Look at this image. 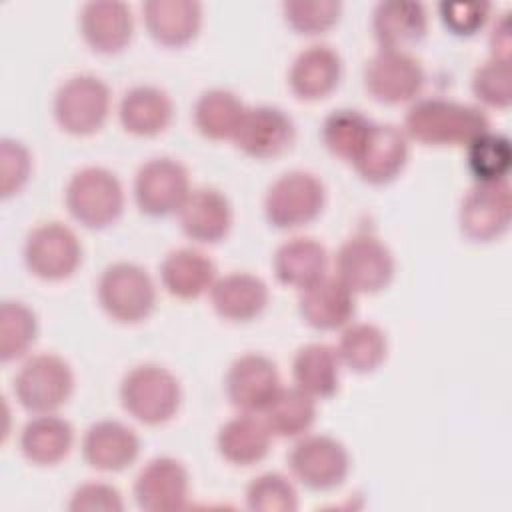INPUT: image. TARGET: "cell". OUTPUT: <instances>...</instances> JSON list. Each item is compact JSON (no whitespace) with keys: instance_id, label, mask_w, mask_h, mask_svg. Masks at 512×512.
I'll return each mask as SVG.
<instances>
[{"instance_id":"obj_1","label":"cell","mask_w":512,"mask_h":512,"mask_svg":"<svg viewBox=\"0 0 512 512\" xmlns=\"http://www.w3.org/2000/svg\"><path fill=\"white\" fill-rule=\"evenodd\" d=\"M402 130L424 146H468L490 130V120L482 108L472 104L422 98L408 108Z\"/></svg>"},{"instance_id":"obj_2","label":"cell","mask_w":512,"mask_h":512,"mask_svg":"<svg viewBox=\"0 0 512 512\" xmlns=\"http://www.w3.org/2000/svg\"><path fill=\"white\" fill-rule=\"evenodd\" d=\"M120 402L138 422L158 426L176 416L182 402V388L168 368L140 364L122 378Z\"/></svg>"},{"instance_id":"obj_3","label":"cell","mask_w":512,"mask_h":512,"mask_svg":"<svg viewBox=\"0 0 512 512\" xmlns=\"http://www.w3.org/2000/svg\"><path fill=\"white\" fill-rule=\"evenodd\" d=\"M64 202L76 222L102 230L122 216L124 190L118 176L108 168L86 166L70 178Z\"/></svg>"},{"instance_id":"obj_4","label":"cell","mask_w":512,"mask_h":512,"mask_svg":"<svg viewBox=\"0 0 512 512\" xmlns=\"http://www.w3.org/2000/svg\"><path fill=\"white\" fill-rule=\"evenodd\" d=\"M324 204L322 180L306 170H290L270 184L264 196V214L274 228L294 230L316 220Z\"/></svg>"},{"instance_id":"obj_5","label":"cell","mask_w":512,"mask_h":512,"mask_svg":"<svg viewBox=\"0 0 512 512\" xmlns=\"http://www.w3.org/2000/svg\"><path fill=\"white\" fill-rule=\"evenodd\" d=\"M98 302L112 320L136 324L152 314L156 286L142 266L114 262L104 268L98 280Z\"/></svg>"},{"instance_id":"obj_6","label":"cell","mask_w":512,"mask_h":512,"mask_svg":"<svg viewBox=\"0 0 512 512\" xmlns=\"http://www.w3.org/2000/svg\"><path fill=\"white\" fill-rule=\"evenodd\" d=\"M74 392L70 364L58 354H36L28 358L14 376V396L22 408L34 414H52L68 402Z\"/></svg>"},{"instance_id":"obj_7","label":"cell","mask_w":512,"mask_h":512,"mask_svg":"<svg viewBox=\"0 0 512 512\" xmlns=\"http://www.w3.org/2000/svg\"><path fill=\"white\" fill-rule=\"evenodd\" d=\"M110 88L92 74H76L54 94V118L72 136L98 132L110 114Z\"/></svg>"},{"instance_id":"obj_8","label":"cell","mask_w":512,"mask_h":512,"mask_svg":"<svg viewBox=\"0 0 512 512\" xmlns=\"http://www.w3.org/2000/svg\"><path fill=\"white\" fill-rule=\"evenodd\" d=\"M336 276L356 294L384 290L394 276V256L374 234L360 232L342 242L336 252Z\"/></svg>"},{"instance_id":"obj_9","label":"cell","mask_w":512,"mask_h":512,"mask_svg":"<svg viewBox=\"0 0 512 512\" xmlns=\"http://www.w3.org/2000/svg\"><path fill=\"white\" fill-rule=\"evenodd\" d=\"M82 260L78 236L60 222L38 224L24 242L26 268L40 280L60 282L70 278Z\"/></svg>"},{"instance_id":"obj_10","label":"cell","mask_w":512,"mask_h":512,"mask_svg":"<svg viewBox=\"0 0 512 512\" xmlns=\"http://www.w3.org/2000/svg\"><path fill=\"white\" fill-rule=\"evenodd\" d=\"M288 466L296 480L310 490H332L350 472V456L344 444L326 434H304L288 454Z\"/></svg>"},{"instance_id":"obj_11","label":"cell","mask_w":512,"mask_h":512,"mask_svg":"<svg viewBox=\"0 0 512 512\" xmlns=\"http://www.w3.org/2000/svg\"><path fill=\"white\" fill-rule=\"evenodd\" d=\"M190 192L188 168L168 156L144 162L134 178V200L148 216L178 214Z\"/></svg>"},{"instance_id":"obj_12","label":"cell","mask_w":512,"mask_h":512,"mask_svg":"<svg viewBox=\"0 0 512 512\" xmlns=\"http://www.w3.org/2000/svg\"><path fill=\"white\" fill-rule=\"evenodd\" d=\"M426 74L416 56L408 50L380 48L364 66V86L382 104H402L414 100Z\"/></svg>"},{"instance_id":"obj_13","label":"cell","mask_w":512,"mask_h":512,"mask_svg":"<svg viewBox=\"0 0 512 512\" xmlns=\"http://www.w3.org/2000/svg\"><path fill=\"white\" fill-rule=\"evenodd\" d=\"M512 218V190L508 180L476 182L462 198L458 222L460 230L472 242H490L500 238Z\"/></svg>"},{"instance_id":"obj_14","label":"cell","mask_w":512,"mask_h":512,"mask_svg":"<svg viewBox=\"0 0 512 512\" xmlns=\"http://www.w3.org/2000/svg\"><path fill=\"white\" fill-rule=\"evenodd\" d=\"M296 136L292 118L278 106L246 108L232 140L244 154L268 160L284 154Z\"/></svg>"},{"instance_id":"obj_15","label":"cell","mask_w":512,"mask_h":512,"mask_svg":"<svg viewBox=\"0 0 512 512\" xmlns=\"http://www.w3.org/2000/svg\"><path fill=\"white\" fill-rule=\"evenodd\" d=\"M188 494V470L172 456L152 458L134 480L136 504L146 512L182 510L188 502Z\"/></svg>"},{"instance_id":"obj_16","label":"cell","mask_w":512,"mask_h":512,"mask_svg":"<svg viewBox=\"0 0 512 512\" xmlns=\"http://www.w3.org/2000/svg\"><path fill=\"white\" fill-rule=\"evenodd\" d=\"M224 386L226 396L236 410L258 414L280 390V374L268 356L250 352L238 356L230 364Z\"/></svg>"},{"instance_id":"obj_17","label":"cell","mask_w":512,"mask_h":512,"mask_svg":"<svg viewBox=\"0 0 512 512\" xmlns=\"http://www.w3.org/2000/svg\"><path fill=\"white\" fill-rule=\"evenodd\" d=\"M408 154V136L402 128L394 124H372L366 144L352 166L364 182L388 184L402 174Z\"/></svg>"},{"instance_id":"obj_18","label":"cell","mask_w":512,"mask_h":512,"mask_svg":"<svg viewBox=\"0 0 512 512\" xmlns=\"http://www.w3.org/2000/svg\"><path fill=\"white\" fill-rule=\"evenodd\" d=\"M80 32L94 52L116 54L132 40V10L118 0L88 2L80 10Z\"/></svg>"},{"instance_id":"obj_19","label":"cell","mask_w":512,"mask_h":512,"mask_svg":"<svg viewBox=\"0 0 512 512\" xmlns=\"http://www.w3.org/2000/svg\"><path fill=\"white\" fill-rule=\"evenodd\" d=\"M182 232L200 244L224 240L232 226V206L228 198L210 186L194 188L178 210Z\"/></svg>"},{"instance_id":"obj_20","label":"cell","mask_w":512,"mask_h":512,"mask_svg":"<svg viewBox=\"0 0 512 512\" xmlns=\"http://www.w3.org/2000/svg\"><path fill=\"white\" fill-rule=\"evenodd\" d=\"M298 312L316 330H336L348 326L356 312L354 292L334 274L300 290Z\"/></svg>"},{"instance_id":"obj_21","label":"cell","mask_w":512,"mask_h":512,"mask_svg":"<svg viewBox=\"0 0 512 512\" xmlns=\"http://www.w3.org/2000/svg\"><path fill=\"white\" fill-rule=\"evenodd\" d=\"M340 78V54L326 44H312L294 58L288 72V86L296 98L314 102L332 94Z\"/></svg>"},{"instance_id":"obj_22","label":"cell","mask_w":512,"mask_h":512,"mask_svg":"<svg viewBox=\"0 0 512 512\" xmlns=\"http://www.w3.org/2000/svg\"><path fill=\"white\" fill-rule=\"evenodd\" d=\"M140 454V438L118 420L92 424L82 438L84 460L102 472H120L134 464Z\"/></svg>"},{"instance_id":"obj_23","label":"cell","mask_w":512,"mask_h":512,"mask_svg":"<svg viewBox=\"0 0 512 512\" xmlns=\"http://www.w3.org/2000/svg\"><path fill=\"white\" fill-rule=\"evenodd\" d=\"M266 282L250 272H230L210 288L214 312L230 322H250L268 306Z\"/></svg>"},{"instance_id":"obj_24","label":"cell","mask_w":512,"mask_h":512,"mask_svg":"<svg viewBox=\"0 0 512 512\" xmlns=\"http://www.w3.org/2000/svg\"><path fill=\"white\" fill-rule=\"evenodd\" d=\"M142 18L158 44L180 48L200 32L202 6L194 0H148L142 4Z\"/></svg>"},{"instance_id":"obj_25","label":"cell","mask_w":512,"mask_h":512,"mask_svg":"<svg viewBox=\"0 0 512 512\" xmlns=\"http://www.w3.org/2000/svg\"><path fill=\"white\" fill-rule=\"evenodd\" d=\"M428 30V14L422 2L388 0L372 12V32L380 48L406 50L418 44Z\"/></svg>"},{"instance_id":"obj_26","label":"cell","mask_w":512,"mask_h":512,"mask_svg":"<svg viewBox=\"0 0 512 512\" xmlns=\"http://www.w3.org/2000/svg\"><path fill=\"white\" fill-rule=\"evenodd\" d=\"M160 280L174 298L194 300L210 292L216 282V264L202 250L178 248L162 260Z\"/></svg>"},{"instance_id":"obj_27","label":"cell","mask_w":512,"mask_h":512,"mask_svg":"<svg viewBox=\"0 0 512 512\" xmlns=\"http://www.w3.org/2000/svg\"><path fill=\"white\" fill-rule=\"evenodd\" d=\"M272 268L278 282L304 290L326 276L328 252L316 238L296 236L278 246Z\"/></svg>"},{"instance_id":"obj_28","label":"cell","mask_w":512,"mask_h":512,"mask_svg":"<svg viewBox=\"0 0 512 512\" xmlns=\"http://www.w3.org/2000/svg\"><path fill=\"white\" fill-rule=\"evenodd\" d=\"M118 116L126 132L134 136H156L164 132L174 116L170 96L158 86H134L124 92Z\"/></svg>"},{"instance_id":"obj_29","label":"cell","mask_w":512,"mask_h":512,"mask_svg":"<svg viewBox=\"0 0 512 512\" xmlns=\"http://www.w3.org/2000/svg\"><path fill=\"white\" fill-rule=\"evenodd\" d=\"M270 444L272 432L264 418L248 412H240L238 416L230 418L218 430L216 438V446L222 458L236 466H250L264 460L270 452Z\"/></svg>"},{"instance_id":"obj_30","label":"cell","mask_w":512,"mask_h":512,"mask_svg":"<svg viewBox=\"0 0 512 512\" xmlns=\"http://www.w3.org/2000/svg\"><path fill=\"white\" fill-rule=\"evenodd\" d=\"M74 444V430L68 420L52 414H36L20 434L24 458L36 466H54L62 462Z\"/></svg>"},{"instance_id":"obj_31","label":"cell","mask_w":512,"mask_h":512,"mask_svg":"<svg viewBox=\"0 0 512 512\" xmlns=\"http://www.w3.org/2000/svg\"><path fill=\"white\" fill-rule=\"evenodd\" d=\"M342 362L334 346L312 342L302 346L292 362L294 384L312 398H330L340 386Z\"/></svg>"},{"instance_id":"obj_32","label":"cell","mask_w":512,"mask_h":512,"mask_svg":"<svg viewBox=\"0 0 512 512\" xmlns=\"http://www.w3.org/2000/svg\"><path fill=\"white\" fill-rule=\"evenodd\" d=\"M262 418L272 436L298 438L304 436L316 420V398L298 386L282 388L262 410Z\"/></svg>"},{"instance_id":"obj_33","label":"cell","mask_w":512,"mask_h":512,"mask_svg":"<svg viewBox=\"0 0 512 512\" xmlns=\"http://www.w3.org/2000/svg\"><path fill=\"white\" fill-rule=\"evenodd\" d=\"M342 366L356 374L374 372L388 354V340L380 326L370 322L348 324L336 348Z\"/></svg>"},{"instance_id":"obj_34","label":"cell","mask_w":512,"mask_h":512,"mask_svg":"<svg viewBox=\"0 0 512 512\" xmlns=\"http://www.w3.org/2000/svg\"><path fill=\"white\" fill-rule=\"evenodd\" d=\"M246 112L242 100L224 88H212L200 94L194 104V124L204 138L226 140L238 130Z\"/></svg>"},{"instance_id":"obj_35","label":"cell","mask_w":512,"mask_h":512,"mask_svg":"<svg viewBox=\"0 0 512 512\" xmlns=\"http://www.w3.org/2000/svg\"><path fill=\"white\" fill-rule=\"evenodd\" d=\"M372 120L352 108H340L326 116L322 124V142L330 154L354 162L372 130Z\"/></svg>"},{"instance_id":"obj_36","label":"cell","mask_w":512,"mask_h":512,"mask_svg":"<svg viewBox=\"0 0 512 512\" xmlns=\"http://www.w3.org/2000/svg\"><path fill=\"white\" fill-rule=\"evenodd\" d=\"M510 164L512 148L504 134L488 130L466 146V166L476 182L508 180Z\"/></svg>"},{"instance_id":"obj_37","label":"cell","mask_w":512,"mask_h":512,"mask_svg":"<svg viewBox=\"0 0 512 512\" xmlns=\"http://www.w3.org/2000/svg\"><path fill=\"white\" fill-rule=\"evenodd\" d=\"M38 334L36 314L22 302L6 300L0 308V358L2 362L24 356Z\"/></svg>"},{"instance_id":"obj_38","label":"cell","mask_w":512,"mask_h":512,"mask_svg":"<svg viewBox=\"0 0 512 512\" xmlns=\"http://www.w3.org/2000/svg\"><path fill=\"white\" fill-rule=\"evenodd\" d=\"M286 24L298 34L316 36L328 32L342 14L338 0H290L282 4Z\"/></svg>"},{"instance_id":"obj_39","label":"cell","mask_w":512,"mask_h":512,"mask_svg":"<svg viewBox=\"0 0 512 512\" xmlns=\"http://www.w3.org/2000/svg\"><path fill=\"white\" fill-rule=\"evenodd\" d=\"M246 506L258 512H294L298 508V494L284 474L266 472L248 484Z\"/></svg>"},{"instance_id":"obj_40","label":"cell","mask_w":512,"mask_h":512,"mask_svg":"<svg viewBox=\"0 0 512 512\" xmlns=\"http://www.w3.org/2000/svg\"><path fill=\"white\" fill-rule=\"evenodd\" d=\"M474 96L490 108H508L512 100L510 60L488 58L472 74Z\"/></svg>"},{"instance_id":"obj_41","label":"cell","mask_w":512,"mask_h":512,"mask_svg":"<svg viewBox=\"0 0 512 512\" xmlns=\"http://www.w3.org/2000/svg\"><path fill=\"white\" fill-rule=\"evenodd\" d=\"M32 170V158L18 140L4 138L0 142V192L4 198L22 190Z\"/></svg>"},{"instance_id":"obj_42","label":"cell","mask_w":512,"mask_h":512,"mask_svg":"<svg viewBox=\"0 0 512 512\" xmlns=\"http://www.w3.org/2000/svg\"><path fill=\"white\" fill-rule=\"evenodd\" d=\"M488 2H442L438 6L440 20L456 36H474L490 18Z\"/></svg>"},{"instance_id":"obj_43","label":"cell","mask_w":512,"mask_h":512,"mask_svg":"<svg viewBox=\"0 0 512 512\" xmlns=\"http://www.w3.org/2000/svg\"><path fill=\"white\" fill-rule=\"evenodd\" d=\"M68 508L72 512H120L124 510V502L114 486L104 482H86L72 492Z\"/></svg>"},{"instance_id":"obj_44","label":"cell","mask_w":512,"mask_h":512,"mask_svg":"<svg viewBox=\"0 0 512 512\" xmlns=\"http://www.w3.org/2000/svg\"><path fill=\"white\" fill-rule=\"evenodd\" d=\"M490 50H492V58L510 60V22H508V12L500 14L498 22H494V26H492Z\"/></svg>"}]
</instances>
